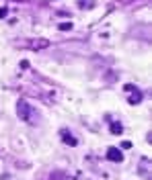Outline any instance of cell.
Here are the masks:
<instances>
[{"instance_id": "obj_3", "label": "cell", "mask_w": 152, "mask_h": 180, "mask_svg": "<svg viewBox=\"0 0 152 180\" xmlns=\"http://www.w3.org/2000/svg\"><path fill=\"white\" fill-rule=\"evenodd\" d=\"M62 137H64V141H66V143H70V145H76V143H78V141H76L68 131H62Z\"/></svg>"}, {"instance_id": "obj_6", "label": "cell", "mask_w": 152, "mask_h": 180, "mask_svg": "<svg viewBox=\"0 0 152 180\" xmlns=\"http://www.w3.org/2000/svg\"><path fill=\"white\" fill-rule=\"evenodd\" d=\"M70 27H72L70 23H62V25H60V29H62V31H66V29H70Z\"/></svg>"}, {"instance_id": "obj_4", "label": "cell", "mask_w": 152, "mask_h": 180, "mask_svg": "<svg viewBox=\"0 0 152 180\" xmlns=\"http://www.w3.org/2000/svg\"><path fill=\"white\" fill-rule=\"evenodd\" d=\"M121 131H123V127H121L119 123H113V125H111V133H115V135H119Z\"/></svg>"}, {"instance_id": "obj_7", "label": "cell", "mask_w": 152, "mask_h": 180, "mask_svg": "<svg viewBox=\"0 0 152 180\" xmlns=\"http://www.w3.org/2000/svg\"><path fill=\"white\" fill-rule=\"evenodd\" d=\"M0 17H6V8H0Z\"/></svg>"}, {"instance_id": "obj_2", "label": "cell", "mask_w": 152, "mask_h": 180, "mask_svg": "<svg viewBox=\"0 0 152 180\" xmlns=\"http://www.w3.org/2000/svg\"><path fill=\"white\" fill-rule=\"evenodd\" d=\"M107 158H109L111 162H121V160H123L121 151H119L117 147H109V149H107Z\"/></svg>"}, {"instance_id": "obj_1", "label": "cell", "mask_w": 152, "mask_h": 180, "mask_svg": "<svg viewBox=\"0 0 152 180\" xmlns=\"http://www.w3.org/2000/svg\"><path fill=\"white\" fill-rule=\"evenodd\" d=\"M17 111H19V117H21L23 121H29V119H31V117H29V105H27L25 100L19 102V109H17Z\"/></svg>"}, {"instance_id": "obj_5", "label": "cell", "mask_w": 152, "mask_h": 180, "mask_svg": "<svg viewBox=\"0 0 152 180\" xmlns=\"http://www.w3.org/2000/svg\"><path fill=\"white\" fill-rule=\"evenodd\" d=\"M140 100H142V94H140V92H136V94L130 96V102H132V105H138Z\"/></svg>"}]
</instances>
